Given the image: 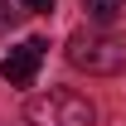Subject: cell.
<instances>
[{"label":"cell","instance_id":"3957f363","mask_svg":"<svg viewBox=\"0 0 126 126\" xmlns=\"http://www.w3.org/2000/svg\"><path fill=\"white\" fill-rule=\"evenodd\" d=\"M44 53H48V44H44V39H24V44H15L5 58H0L5 82H10V87H29V82H34V73H39V63H44Z\"/></svg>","mask_w":126,"mask_h":126},{"label":"cell","instance_id":"6da1fadb","mask_svg":"<svg viewBox=\"0 0 126 126\" xmlns=\"http://www.w3.org/2000/svg\"><path fill=\"white\" fill-rule=\"evenodd\" d=\"M63 53H68L73 68L92 73V78H116V73H126V39L121 34H107L102 24H97V29H73Z\"/></svg>","mask_w":126,"mask_h":126},{"label":"cell","instance_id":"277c9868","mask_svg":"<svg viewBox=\"0 0 126 126\" xmlns=\"http://www.w3.org/2000/svg\"><path fill=\"white\" fill-rule=\"evenodd\" d=\"M82 10L92 24H111L116 15H126V0H82Z\"/></svg>","mask_w":126,"mask_h":126},{"label":"cell","instance_id":"7a4b0ae2","mask_svg":"<svg viewBox=\"0 0 126 126\" xmlns=\"http://www.w3.org/2000/svg\"><path fill=\"white\" fill-rule=\"evenodd\" d=\"M24 121L29 126H92L97 107L73 87H48V92L24 102Z\"/></svg>","mask_w":126,"mask_h":126},{"label":"cell","instance_id":"5b68a950","mask_svg":"<svg viewBox=\"0 0 126 126\" xmlns=\"http://www.w3.org/2000/svg\"><path fill=\"white\" fill-rule=\"evenodd\" d=\"M19 5H24V10H34V15H48L58 0H19Z\"/></svg>","mask_w":126,"mask_h":126}]
</instances>
